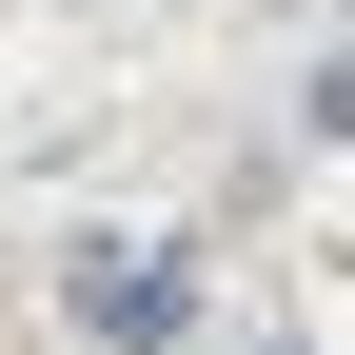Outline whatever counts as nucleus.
<instances>
[{
  "label": "nucleus",
  "instance_id": "f257e3e1",
  "mask_svg": "<svg viewBox=\"0 0 355 355\" xmlns=\"http://www.w3.org/2000/svg\"><path fill=\"white\" fill-rule=\"evenodd\" d=\"M79 336L99 355H178L198 336V257L178 237H79Z\"/></svg>",
  "mask_w": 355,
  "mask_h": 355
}]
</instances>
